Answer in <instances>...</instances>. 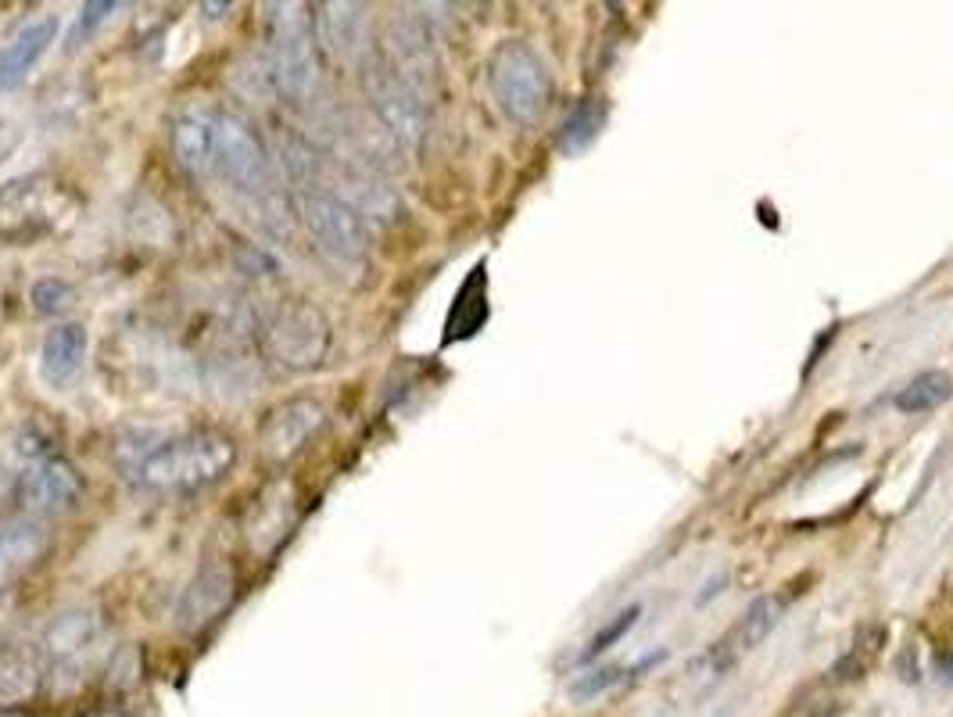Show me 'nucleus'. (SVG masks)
<instances>
[{"label": "nucleus", "instance_id": "obj_12", "mask_svg": "<svg viewBox=\"0 0 953 717\" xmlns=\"http://www.w3.org/2000/svg\"><path fill=\"white\" fill-rule=\"evenodd\" d=\"M384 43H387V54H391V69L424 93L434 69H438L434 40L424 19H416V14H398V19H391V26H387Z\"/></svg>", "mask_w": 953, "mask_h": 717}, {"label": "nucleus", "instance_id": "obj_22", "mask_svg": "<svg viewBox=\"0 0 953 717\" xmlns=\"http://www.w3.org/2000/svg\"><path fill=\"white\" fill-rule=\"evenodd\" d=\"M29 301H32V312H37V316H61V312H69V309H72L76 291H72V283H69V280H61V277H43V280L32 283Z\"/></svg>", "mask_w": 953, "mask_h": 717}, {"label": "nucleus", "instance_id": "obj_27", "mask_svg": "<svg viewBox=\"0 0 953 717\" xmlns=\"http://www.w3.org/2000/svg\"><path fill=\"white\" fill-rule=\"evenodd\" d=\"M935 675H940L943 685H953V653H940V657H935Z\"/></svg>", "mask_w": 953, "mask_h": 717}, {"label": "nucleus", "instance_id": "obj_16", "mask_svg": "<svg viewBox=\"0 0 953 717\" xmlns=\"http://www.w3.org/2000/svg\"><path fill=\"white\" fill-rule=\"evenodd\" d=\"M87 359V327L83 323H58L47 330L40 345V377L51 388H69L83 374Z\"/></svg>", "mask_w": 953, "mask_h": 717}, {"label": "nucleus", "instance_id": "obj_26", "mask_svg": "<svg viewBox=\"0 0 953 717\" xmlns=\"http://www.w3.org/2000/svg\"><path fill=\"white\" fill-rule=\"evenodd\" d=\"M140 671H143V667H140V653H137V649H122L119 657L111 660V671H108L111 678H108V681L116 685V689H126V685H137V681H140Z\"/></svg>", "mask_w": 953, "mask_h": 717}, {"label": "nucleus", "instance_id": "obj_17", "mask_svg": "<svg viewBox=\"0 0 953 717\" xmlns=\"http://www.w3.org/2000/svg\"><path fill=\"white\" fill-rule=\"evenodd\" d=\"M316 40L327 47L334 58H355L366 40V8L363 4H319L312 14Z\"/></svg>", "mask_w": 953, "mask_h": 717}, {"label": "nucleus", "instance_id": "obj_7", "mask_svg": "<svg viewBox=\"0 0 953 717\" xmlns=\"http://www.w3.org/2000/svg\"><path fill=\"white\" fill-rule=\"evenodd\" d=\"M301 222L312 233L316 248L334 262H363L369 248L366 216L334 190H305L301 195Z\"/></svg>", "mask_w": 953, "mask_h": 717}, {"label": "nucleus", "instance_id": "obj_5", "mask_svg": "<svg viewBox=\"0 0 953 717\" xmlns=\"http://www.w3.org/2000/svg\"><path fill=\"white\" fill-rule=\"evenodd\" d=\"M97 646H101V617L90 607L61 610L43 631L47 653V678L54 693H72L83 685L87 671L93 667Z\"/></svg>", "mask_w": 953, "mask_h": 717}, {"label": "nucleus", "instance_id": "obj_8", "mask_svg": "<svg viewBox=\"0 0 953 717\" xmlns=\"http://www.w3.org/2000/svg\"><path fill=\"white\" fill-rule=\"evenodd\" d=\"M366 98H369V108H374L377 122L401 151L424 148L430 111H427V98L413 83H406L391 66H374L366 72Z\"/></svg>", "mask_w": 953, "mask_h": 717}, {"label": "nucleus", "instance_id": "obj_2", "mask_svg": "<svg viewBox=\"0 0 953 717\" xmlns=\"http://www.w3.org/2000/svg\"><path fill=\"white\" fill-rule=\"evenodd\" d=\"M488 87L498 111L513 126H524V130L542 122L556 90L553 72H548L542 54L524 40H506L495 47L488 61Z\"/></svg>", "mask_w": 953, "mask_h": 717}, {"label": "nucleus", "instance_id": "obj_15", "mask_svg": "<svg viewBox=\"0 0 953 717\" xmlns=\"http://www.w3.org/2000/svg\"><path fill=\"white\" fill-rule=\"evenodd\" d=\"M774 625H778V607H774V599L761 596L750 603V610L742 614L738 625L724 635V639L706 653V657L699 660L703 667H709L714 675H724L728 667L742 657V653H750L761 646L767 635L774 631Z\"/></svg>", "mask_w": 953, "mask_h": 717}, {"label": "nucleus", "instance_id": "obj_21", "mask_svg": "<svg viewBox=\"0 0 953 717\" xmlns=\"http://www.w3.org/2000/svg\"><path fill=\"white\" fill-rule=\"evenodd\" d=\"M37 678H40V667L29 653L0 649V707L29 699L32 689H37Z\"/></svg>", "mask_w": 953, "mask_h": 717}, {"label": "nucleus", "instance_id": "obj_14", "mask_svg": "<svg viewBox=\"0 0 953 717\" xmlns=\"http://www.w3.org/2000/svg\"><path fill=\"white\" fill-rule=\"evenodd\" d=\"M47 552V528L43 520L29 514H14L0 520V588L19 581L29 567L40 564Z\"/></svg>", "mask_w": 953, "mask_h": 717}, {"label": "nucleus", "instance_id": "obj_18", "mask_svg": "<svg viewBox=\"0 0 953 717\" xmlns=\"http://www.w3.org/2000/svg\"><path fill=\"white\" fill-rule=\"evenodd\" d=\"M172 151L193 180L208 177L216 169V133H212V116H183L176 119L172 130Z\"/></svg>", "mask_w": 953, "mask_h": 717}, {"label": "nucleus", "instance_id": "obj_19", "mask_svg": "<svg viewBox=\"0 0 953 717\" xmlns=\"http://www.w3.org/2000/svg\"><path fill=\"white\" fill-rule=\"evenodd\" d=\"M606 119H609V108H606L603 98H580V101L567 111V119L559 122L556 148L567 155V158L585 155L592 143L599 140V133L606 130Z\"/></svg>", "mask_w": 953, "mask_h": 717}, {"label": "nucleus", "instance_id": "obj_23", "mask_svg": "<svg viewBox=\"0 0 953 717\" xmlns=\"http://www.w3.org/2000/svg\"><path fill=\"white\" fill-rule=\"evenodd\" d=\"M621 681H627V671L617 664H606V667H592V671H585L580 678H574L567 685V696L574 699V704H588V699L603 696L609 689H617Z\"/></svg>", "mask_w": 953, "mask_h": 717}, {"label": "nucleus", "instance_id": "obj_3", "mask_svg": "<svg viewBox=\"0 0 953 717\" xmlns=\"http://www.w3.org/2000/svg\"><path fill=\"white\" fill-rule=\"evenodd\" d=\"M269 19V66L277 90L290 104H305L316 93V29L305 4H272Z\"/></svg>", "mask_w": 953, "mask_h": 717}, {"label": "nucleus", "instance_id": "obj_6", "mask_svg": "<svg viewBox=\"0 0 953 717\" xmlns=\"http://www.w3.org/2000/svg\"><path fill=\"white\" fill-rule=\"evenodd\" d=\"M266 348L287 370H309L327 359L330 323L312 301L284 298L266 320Z\"/></svg>", "mask_w": 953, "mask_h": 717}, {"label": "nucleus", "instance_id": "obj_1", "mask_svg": "<svg viewBox=\"0 0 953 717\" xmlns=\"http://www.w3.org/2000/svg\"><path fill=\"white\" fill-rule=\"evenodd\" d=\"M237 464V445L219 430H190L143 449L129 474L155 491H198L216 485Z\"/></svg>", "mask_w": 953, "mask_h": 717}, {"label": "nucleus", "instance_id": "obj_11", "mask_svg": "<svg viewBox=\"0 0 953 717\" xmlns=\"http://www.w3.org/2000/svg\"><path fill=\"white\" fill-rule=\"evenodd\" d=\"M322 424H327V409H322L316 398H290V402L277 406L262 420V430H258V441H262V452L269 459H284L298 456L305 445H309Z\"/></svg>", "mask_w": 953, "mask_h": 717}, {"label": "nucleus", "instance_id": "obj_9", "mask_svg": "<svg viewBox=\"0 0 953 717\" xmlns=\"http://www.w3.org/2000/svg\"><path fill=\"white\" fill-rule=\"evenodd\" d=\"M79 499H83V477H79L76 467L61 456L37 459L19 481L22 514L37 517V520L69 514V509L79 506Z\"/></svg>", "mask_w": 953, "mask_h": 717}, {"label": "nucleus", "instance_id": "obj_24", "mask_svg": "<svg viewBox=\"0 0 953 717\" xmlns=\"http://www.w3.org/2000/svg\"><path fill=\"white\" fill-rule=\"evenodd\" d=\"M116 11H119L116 0H93V4L79 8L76 22H72V33H69V51H79L83 43H90V37H93L97 29H101Z\"/></svg>", "mask_w": 953, "mask_h": 717}, {"label": "nucleus", "instance_id": "obj_13", "mask_svg": "<svg viewBox=\"0 0 953 717\" xmlns=\"http://www.w3.org/2000/svg\"><path fill=\"white\" fill-rule=\"evenodd\" d=\"M54 37H58L54 14H37V19H29L14 29L8 43L0 47V90L4 93L19 90L29 79V72L40 66V58L51 51Z\"/></svg>", "mask_w": 953, "mask_h": 717}, {"label": "nucleus", "instance_id": "obj_10", "mask_svg": "<svg viewBox=\"0 0 953 717\" xmlns=\"http://www.w3.org/2000/svg\"><path fill=\"white\" fill-rule=\"evenodd\" d=\"M234 596H237L234 567L226 560H205L190 578V585L183 588L180 607H176V625L187 635H198L230 610Z\"/></svg>", "mask_w": 953, "mask_h": 717}, {"label": "nucleus", "instance_id": "obj_20", "mask_svg": "<svg viewBox=\"0 0 953 717\" xmlns=\"http://www.w3.org/2000/svg\"><path fill=\"white\" fill-rule=\"evenodd\" d=\"M953 398V377L946 370H925L917 374L911 385H903L896 391V412H907V417H914V412H932L940 409L943 402H950Z\"/></svg>", "mask_w": 953, "mask_h": 717}, {"label": "nucleus", "instance_id": "obj_25", "mask_svg": "<svg viewBox=\"0 0 953 717\" xmlns=\"http://www.w3.org/2000/svg\"><path fill=\"white\" fill-rule=\"evenodd\" d=\"M638 617H642V607H638V603H635V607L621 610V614L613 617L609 625H606V628H603V631L595 635V639L588 643V649L580 653V664H592L595 657H603V653H606L609 646H617V643L624 639V635L635 628V620H638Z\"/></svg>", "mask_w": 953, "mask_h": 717}, {"label": "nucleus", "instance_id": "obj_4", "mask_svg": "<svg viewBox=\"0 0 953 717\" xmlns=\"http://www.w3.org/2000/svg\"><path fill=\"white\" fill-rule=\"evenodd\" d=\"M212 133H216V169L226 177V183L240 190V195H248L258 209L269 198L280 195L277 172H272L262 140L255 137V130L245 119L219 111V116H212Z\"/></svg>", "mask_w": 953, "mask_h": 717}]
</instances>
